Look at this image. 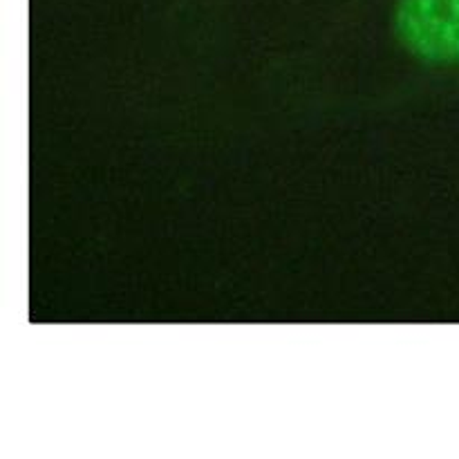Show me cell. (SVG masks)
Returning a JSON list of instances; mask_svg holds the SVG:
<instances>
[{
    "instance_id": "obj_1",
    "label": "cell",
    "mask_w": 459,
    "mask_h": 459,
    "mask_svg": "<svg viewBox=\"0 0 459 459\" xmlns=\"http://www.w3.org/2000/svg\"><path fill=\"white\" fill-rule=\"evenodd\" d=\"M393 27L402 48L420 61L459 65V0H397Z\"/></svg>"
}]
</instances>
